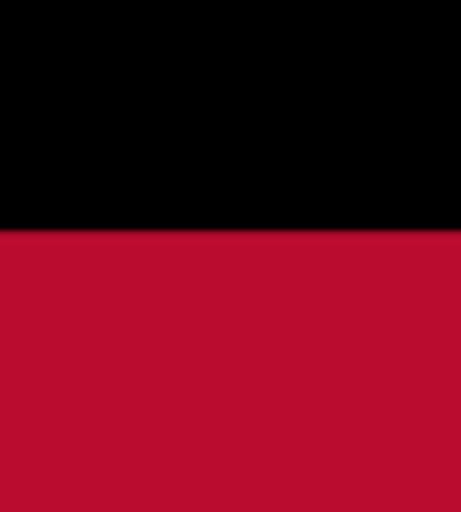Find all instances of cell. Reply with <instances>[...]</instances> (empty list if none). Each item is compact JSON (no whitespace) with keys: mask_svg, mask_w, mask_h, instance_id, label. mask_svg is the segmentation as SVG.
I'll return each instance as SVG.
<instances>
[]
</instances>
